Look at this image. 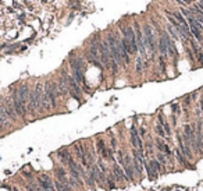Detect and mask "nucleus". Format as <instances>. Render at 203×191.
<instances>
[{"label": "nucleus", "instance_id": "1", "mask_svg": "<svg viewBox=\"0 0 203 191\" xmlns=\"http://www.w3.org/2000/svg\"><path fill=\"white\" fill-rule=\"evenodd\" d=\"M61 77H64L65 78V81H67V84H68V88H70V95L74 98V99H77L78 102H81L82 101V88H81V85H79L77 81L72 78V75H70V74H67V73H61Z\"/></svg>", "mask_w": 203, "mask_h": 191}, {"label": "nucleus", "instance_id": "2", "mask_svg": "<svg viewBox=\"0 0 203 191\" xmlns=\"http://www.w3.org/2000/svg\"><path fill=\"white\" fill-rule=\"evenodd\" d=\"M129 141H131V145H132L134 149H136V151H139L141 153H145V147H143V141H142V138L139 137V133H138V130L135 126H131L129 128Z\"/></svg>", "mask_w": 203, "mask_h": 191}, {"label": "nucleus", "instance_id": "3", "mask_svg": "<svg viewBox=\"0 0 203 191\" xmlns=\"http://www.w3.org/2000/svg\"><path fill=\"white\" fill-rule=\"evenodd\" d=\"M45 94L49 96L50 102H52V105H53V109H54L56 103H57V98L60 96L59 88H57V82H53V81H46V82H45Z\"/></svg>", "mask_w": 203, "mask_h": 191}, {"label": "nucleus", "instance_id": "4", "mask_svg": "<svg viewBox=\"0 0 203 191\" xmlns=\"http://www.w3.org/2000/svg\"><path fill=\"white\" fill-rule=\"evenodd\" d=\"M11 101H13V105H14V109H16V113L18 117H25L27 114V106H24L20 96H18V91H14L13 95H11Z\"/></svg>", "mask_w": 203, "mask_h": 191}, {"label": "nucleus", "instance_id": "5", "mask_svg": "<svg viewBox=\"0 0 203 191\" xmlns=\"http://www.w3.org/2000/svg\"><path fill=\"white\" fill-rule=\"evenodd\" d=\"M96 152H97V156H100L103 160L110 162L109 160V145H106L103 138H97V141H96Z\"/></svg>", "mask_w": 203, "mask_h": 191}, {"label": "nucleus", "instance_id": "6", "mask_svg": "<svg viewBox=\"0 0 203 191\" xmlns=\"http://www.w3.org/2000/svg\"><path fill=\"white\" fill-rule=\"evenodd\" d=\"M74 156L71 155V151L68 148H61V149H59L57 151V159H59V165H61V166L67 167L68 166V163H70V160L72 159Z\"/></svg>", "mask_w": 203, "mask_h": 191}, {"label": "nucleus", "instance_id": "7", "mask_svg": "<svg viewBox=\"0 0 203 191\" xmlns=\"http://www.w3.org/2000/svg\"><path fill=\"white\" fill-rule=\"evenodd\" d=\"M188 21H189V29H191V34H193L198 40H202V25L199 24V21L193 18V17L188 16Z\"/></svg>", "mask_w": 203, "mask_h": 191}, {"label": "nucleus", "instance_id": "8", "mask_svg": "<svg viewBox=\"0 0 203 191\" xmlns=\"http://www.w3.org/2000/svg\"><path fill=\"white\" fill-rule=\"evenodd\" d=\"M53 173H54V180H59V181H61V183H68L70 175H68L67 167L61 166V165H56Z\"/></svg>", "mask_w": 203, "mask_h": 191}, {"label": "nucleus", "instance_id": "9", "mask_svg": "<svg viewBox=\"0 0 203 191\" xmlns=\"http://www.w3.org/2000/svg\"><path fill=\"white\" fill-rule=\"evenodd\" d=\"M43 84L38 82L35 85V91H33V95H35V101H36V112L38 113H43L42 109V99H43Z\"/></svg>", "mask_w": 203, "mask_h": 191}, {"label": "nucleus", "instance_id": "10", "mask_svg": "<svg viewBox=\"0 0 203 191\" xmlns=\"http://www.w3.org/2000/svg\"><path fill=\"white\" fill-rule=\"evenodd\" d=\"M111 172L114 173V176H116V179H117V181L118 183H128L129 180H128V177H127V175H125V172H124V169L118 165L117 162H114L113 163V167H111Z\"/></svg>", "mask_w": 203, "mask_h": 191}, {"label": "nucleus", "instance_id": "11", "mask_svg": "<svg viewBox=\"0 0 203 191\" xmlns=\"http://www.w3.org/2000/svg\"><path fill=\"white\" fill-rule=\"evenodd\" d=\"M3 106H4V110H6V113H7L10 121H17V120H18V116H17V113H16V109H14L13 101H11V99H8V98H7V99H4Z\"/></svg>", "mask_w": 203, "mask_h": 191}, {"label": "nucleus", "instance_id": "12", "mask_svg": "<svg viewBox=\"0 0 203 191\" xmlns=\"http://www.w3.org/2000/svg\"><path fill=\"white\" fill-rule=\"evenodd\" d=\"M18 91V96H20V99H21V102H22L24 106H27L28 105V98H29V85L28 84H22L21 87L17 89Z\"/></svg>", "mask_w": 203, "mask_h": 191}, {"label": "nucleus", "instance_id": "13", "mask_svg": "<svg viewBox=\"0 0 203 191\" xmlns=\"http://www.w3.org/2000/svg\"><path fill=\"white\" fill-rule=\"evenodd\" d=\"M57 88H59V92H60V96H65L70 94V88H68V84L64 77H60L59 81H57Z\"/></svg>", "mask_w": 203, "mask_h": 191}, {"label": "nucleus", "instance_id": "14", "mask_svg": "<svg viewBox=\"0 0 203 191\" xmlns=\"http://www.w3.org/2000/svg\"><path fill=\"white\" fill-rule=\"evenodd\" d=\"M155 144H156V147H157V149H159V152H161V153H166L167 156H170L172 152L171 149H170V147L167 145V144L164 142L161 138H157L156 141H155Z\"/></svg>", "mask_w": 203, "mask_h": 191}, {"label": "nucleus", "instance_id": "15", "mask_svg": "<svg viewBox=\"0 0 203 191\" xmlns=\"http://www.w3.org/2000/svg\"><path fill=\"white\" fill-rule=\"evenodd\" d=\"M10 123H11V121H10L7 113L4 110V106H3V103H0V124H1L3 127H8Z\"/></svg>", "mask_w": 203, "mask_h": 191}, {"label": "nucleus", "instance_id": "16", "mask_svg": "<svg viewBox=\"0 0 203 191\" xmlns=\"http://www.w3.org/2000/svg\"><path fill=\"white\" fill-rule=\"evenodd\" d=\"M166 39V43H167V50H168V55L170 56H177V50H175V46H174V42L170 39V36L167 34H161Z\"/></svg>", "mask_w": 203, "mask_h": 191}, {"label": "nucleus", "instance_id": "17", "mask_svg": "<svg viewBox=\"0 0 203 191\" xmlns=\"http://www.w3.org/2000/svg\"><path fill=\"white\" fill-rule=\"evenodd\" d=\"M124 172L125 175H127V177H128V180L129 181H135V179H136V173H135V170H134V165L131 163V165H124Z\"/></svg>", "mask_w": 203, "mask_h": 191}, {"label": "nucleus", "instance_id": "18", "mask_svg": "<svg viewBox=\"0 0 203 191\" xmlns=\"http://www.w3.org/2000/svg\"><path fill=\"white\" fill-rule=\"evenodd\" d=\"M143 166H145V169H146V173H148V177L149 180H155V179H157V176H159V173L157 172H155V169L150 166V163H149L148 160H145V163H143Z\"/></svg>", "mask_w": 203, "mask_h": 191}, {"label": "nucleus", "instance_id": "19", "mask_svg": "<svg viewBox=\"0 0 203 191\" xmlns=\"http://www.w3.org/2000/svg\"><path fill=\"white\" fill-rule=\"evenodd\" d=\"M53 183H54L56 191H74L70 187V184L68 183H61V181H59V180H54Z\"/></svg>", "mask_w": 203, "mask_h": 191}, {"label": "nucleus", "instance_id": "20", "mask_svg": "<svg viewBox=\"0 0 203 191\" xmlns=\"http://www.w3.org/2000/svg\"><path fill=\"white\" fill-rule=\"evenodd\" d=\"M159 50H160V53L161 56H168V50H167V43H166V39H164V36L161 35L160 36V39H159Z\"/></svg>", "mask_w": 203, "mask_h": 191}, {"label": "nucleus", "instance_id": "21", "mask_svg": "<svg viewBox=\"0 0 203 191\" xmlns=\"http://www.w3.org/2000/svg\"><path fill=\"white\" fill-rule=\"evenodd\" d=\"M149 163H150V166L155 169V172H157V173H160V172H161L163 165H161V163H160L157 159H150V160H149Z\"/></svg>", "mask_w": 203, "mask_h": 191}, {"label": "nucleus", "instance_id": "22", "mask_svg": "<svg viewBox=\"0 0 203 191\" xmlns=\"http://www.w3.org/2000/svg\"><path fill=\"white\" fill-rule=\"evenodd\" d=\"M143 71V59L141 56L136 57V74H141Z\"/></svg>", "mask_w": 203, "mask_h": 191}, {"label": "nucleus", "instance_id": "23", "mask_svg": "<svg viewBox=\"0 0 203 191\" xmlns=\"http://www.w3.org/2000/svg\"><path fill=\"white\" fill-rule=\"evenodd\" d=\"M157 160H159L163 166L168 163V160H167V155H166V153H161V152H159V153H157Z\"/></svg>", "mask_w": 203, "mask_h": 191}, {"label": "nucleus", "instance_id": "24", "mask_svg": "<svg viewBox=\"0 0 203 191\" xmlns=\"http://www.w3.org/2000/svg\"><path fill=\"white\" fill-rule=\"evenodd\" d=\"M177 158H178V160H180V163H182L184 166H189V163L187 162V159H185V156L184 155H181V151L180 149H177Z\"/></svg>", "mask_w": 203, "mask_h": 191}, {"label": "nucleus", "instance_id": "25", "mask_svg": "<svg viewBox=\"0 0 203 191\" xmlns=\"http://www.w3.org/2000/svg\"><path fill=\"white\" fill-rule=\"evenodd\" d=\"M156 133L160 136V138H167L166 136V131H164V128L161 124H156Z\"/></svg>", "mask_w": 203, "mask_h": 191}, {"label": "nucleus", "instance_id": "26", "mask_svg": "<svg viewBox=\"0 0 203 191\" xmlns=\"http://www.w3.org/2000/svg\"><path fill=\"white\" fill-rule=\"evenodd\" d=\"M39 177L42 179V180H46V181H53V179H52V177H50L49 175H46V173H42Z\"/></svg>", "mask_w": 203, "mask_h": 191}, {"label": "nucleus", "instance_id": "27", "mask_svg": "<svg viewBox=\"0 0 203 191\" xmlns=\"http://www.w3.org/2000/svg\"><path fill=\"white\" fill-rule=\"evenodd\" d=\"M110 147L113 148V151H114V152L117 151V141H116V138H114V137L111 138V145H110Z\"/></svg>", "mask_w": 203, "mask_h": 191}, {"label": "nucleus", "instance_id": "28", "mask_svg": "<svg viewBox=\"0 0 203 191\" xmlns=\"http://www.w3.org/2000/svg\"><path fill=\"white\" fill-rule=\"evenodd\" d=\"M21 173H22V176L25 177V179H32V176H33V173H31V172H25V170H21Z\"/></svg>", "mask_w": 203, "mask_h": 191}, {"label": "nucleus", "instance_id": "29", "mask_svg": "<svg viewBox=\"0 0 203 191\" xmlns=\"http://www.w3.org/2000/svg\"><path fill=\"white\" fill-rule=\"evenodd\" d=\"M168 31H170V34H171V35H172V38H174V39H178V34H177V32L174 31V29H172L171 27H168Z\"/></svg>", "mask_w": 203, "mask_h": 191}, {"label": "nucleus", "instance_id": "30", "mask_svg": "<svg viewBox=\"0 0 203 191\" xmlns=\"http://www.w3.org/2000/svg\"><path fill=\"white\" fill-rule=\"evenodd\" d=\"M145 134H146V130H145L143 127H141L139 128V137L142 138V137H145Z\"/></svg>", "mask_w": 203, "mask_h": 191}, {"label": "nucleus", "instance_id": "31", "mask_svg": "<svg viewBox=\"0 0 203 191\" xmlns=\"http://www.w3.org/2000/svg\"><path fill=\"white\" fill-rule=\"evenodd\" d=\"M11 191H21V190H20L17 186H13V187H11Z\"/></svg>", "mask_w": 203, "mask_h": 191}, {"label": "nucleus", "instance_id": "32", "mask_svg": "<svg viewBox=\"0 0 203 191\" xmlns=\"http://www.w3.org/2000/svg\"><path fill=\"white\" fill-rule=\"evenodd\" d=\"M3 128H4V127H3V126H1V124H0V130H3Z\"/></svg>", "mask_w": 203, "mask_h": 191}]
</instances>
